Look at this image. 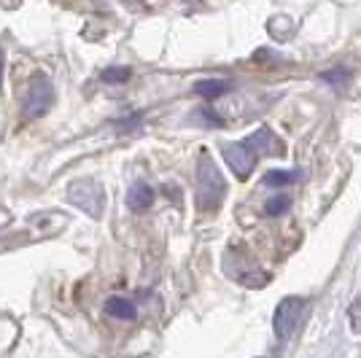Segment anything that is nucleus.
I'll use <instances>...</instances> for the list:
<instances>
[{"instance_id":"f257e3e1","label":"nucleus","mask_w":361,"mask_h":358,"mask_svg":"<svg viewBox=\"0 0 361 358\" xmlns=\"http://www.w3.org/2000/svg\"><path fill=\"white\" fill-rule=\"evenodd\" d=\"M197 208L200 213H216L226 199V180L219 164L213 162L208 149L200 151L197 156Z\"/></svg>"},{"instance_id":"f8f14e48","label":"nucleus","mask_w":361,"mask_h":358,"mask_svg":"<svg viewBox=\"0 0 361 358\" xmlns=\"http://www.w3.org/2000/svg\"><path fill=\"white\" fill-rule=\"evenodd\" d=\"M321 81L331 84L334 90H343V87H348V81H350V70L343 68V65H337V68H331V70H324V73H321Z\"/></svg>"},{"instance_id":"0eeeda50","label":"nucleus","mask_w":361,"mask_h":358,"mask_svg":"<svg viewBox=\"0 0 361 358\" xmlns=\"http://www.w3.org/2000/svg\"><path fill=\"white\" fill-rule=\"evenodd\" d=\"M154 189H151L149 183H143V180H137V183H133L130 186V195H127V205L133 210H149L151 205H154Z\"/></svg>"},{"instance_id":"9b49d317","label":"nucleus","mask_w":361,"mask_h":358,"mask_svg":"<svg viewBox=\"0 0 361 358\" xmlns=\"http://www.w3.org/2000/svg\"><path fill=\"white\" fill-rule=\"evenodd\" d=\"M288 208H291V197L288 195H272L270 199H267V205H264V216L278 218V216L288 213Z\"/></svg>"},{"instance_id":"39448f33","label":"nucleus","mask_w":361,"mask_h":358,"mask_svg":"<svg viewBox=\"0 0 361 358\" xmlns=\"http://www.w3.org/2000/svg\"><path fill=\"white\" fill-rule=\"evenodd\" d=\"M221 154H224V162L229 164V170L235 173L238 180H245L254 175L256 164H259V156H256L254 151L248 149L243 140H238V143H224V146H221Z\"/></svg>"},{"instance_id":"2eb2a0df","label":"nucleus","mask_w":361,"mask_h":358,"mask_svg":"<svg viewBox=\"0 0 361 358\" xmlns=\"http://www.w3.org/2000/svg\"><path fill=\"white\" fill-rule=\"evenodd\" d=\"M259 358H264V356H259Z\"/></svg>"},{"instance_id":"423d86ee","label":"nucleus","mask_w":361,"mask_h":358,"mask_svg":"<svg viewBox=\"0 0 361 358\" xmlns=\"http://www.w3.org/2000/svg\"><path fill=\"white\" fill-rule=\"evenodd\" d=\"M243 143H245L248 149L254 151L256 156H259V151H264V154H272V156H281V154H283V140H281L278 135L272 132L267 124L256 127L254 132L248 135Z\"/></svg>"},{"instance_id":"9d476101","label":"nucleus","mask_w":361,"mask_h":358,"mask_svg":"<svg viewBox=\"0 0 361 358\" xmlns=\"http://www.w3.org/2000/svg\"><path fill=\"white\" fill-rule=\"evenodd\" d=\"M300 180V170H270L264 175V183L272 189H281V186H291Z\"/></svg>"},{"instance_id":"20e7f679","label":"nucleus","mask_w":361,"mask_h":358,"mask_svg":"<svg viewBox=\"0 0 361 358\" xmlns=\"http://www.w3.org/2000/svg\"><path fill=\"white\" fill-rule=\"evenodd\" d=\"M68 199L73 202L75 208H81L87 216L97 218L103 216V205H106V197L97 180H75L68 189Z\"/></svg>"},{"instance_id":"ddd939ff","label":"nucleus","mask_w":361,"mask_h":358,"mask_svg":"<svg viewBox=\"0 0 361 358\" xmlns=\"http://www.w3.org/2000/svg\"><path fill=\"white\" fill-rule=\"evenodd\" d=\"M130 75H133L130 68L116 65V68H106V70H103V81H106V84H124V81H130Z\"/></svg>"},{"instance_id":"4468645a","label":"nucleus","mask_w":361,"mask_h":358,"mask_svg":"<svg viewBox=\"0 0 361 358\" xmlns=\"http://www.w3.org/2000/svg\"><path fill=\"white\" fill-rule=\"evenodd\" d=\"M3 62H6V57H3V49H0V81H3Z\"/></svg>"},{"instance_id":"6e6552de","label":"nucleus","mask_w":361,"mask_h":358,"mask_svg":"<svg viewBox=\"0 0 361 358\" xmlns=\"http://www.w3.org/2000/svg\"><path fill=\"white\" fill-rule=\"evenodd\" d=\"M229 90H232V81L229 78H202V81L195 84V92L200 97H205V100H216V97L226 94Z\"/></svg>"},{"instance_id":"f03ea898","label":"nucleus","mask_w":361,"mask_h":358,"mask_svg":"<svg viewBox=\"0 0 361 358\" xmlns=\"http://www.w3.org/2000/svg\"><path fill=\"white\" fill-rule=\"evenodd\" d=\"M51 105H54V87H51V81L44 73L30 75V81L25 87V94H22V119H38V116H44Z\"/></svg>"},{"instance_id":"1a4fd4ad","label":"nucleus","mask_w":361,"mask_h":358,"mask_svg":"<svg viewBox=\"0 0 361 358\" xmlns=\"http://www.w3.org/2000/svg\"><path fill=\"white\" fill-rule=\"evenodd\" d=\"M106 313L111 318H119V321H133L137 315L135 304L130 302V299H121V297H111L106 302Z\"/></svg>"},{"instance_id":"7ed1b4c3","label":"nucleus","mask_w":361,"mask_h":358,"mask_svg":"<svg viewBox=\"0 0 361 358\" xmlns=\"http://www.w3.org/2000/svg\"><path fill=\"white\" fill-rule=\"evenodd\" d=\"M305 313H307V299L302 297L281 299L278 307H275V315H272V331H275V337L278 340L294 337V331L305 321Z\"/></svg>"}]
</instances>
